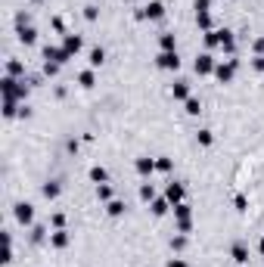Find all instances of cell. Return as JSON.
Returning a JSON list of instances; mask_svg holds the SVG:
<instances>
[{"mask_svg": "<svg viewBox=\"0 0 264 267\" xmlns=\"http://www.w3.org/2000/svg\"><path fill=\"white\" fill-rule=\"evenodd\" d=\"M0 90H4V96H10V100H19V103H25V96H28V84H25V78L19 81V78H10V75H4V81H0Z\"/></svg>", "mask_w": 264, "mask_h": 267, "instance_id": "obj_1", "label": "cell"}, {"mask_svg": "<svg viewBox=\"0 0 264 267\" xmlns=\"http://www.w3.org/2000/svg\"><path fill=\"white\" fill-rule=\"evenodd\" d=\"M174 221H177V230L180 233H190L193 230V208L186 205V202L174 205Z\"/></svg>", "mask_w": 264, "mask_h": 267, "instance_id": "obj_2", "label": "cell"}, {"mask_svg": "<svg viewBox=\"0 0 264 267\" xmlns=\"http://www.w3.org/2000/svg\"><path fill=\"white\" fill-rule=\"evenodd\" d=\"M236 68H239V59L218 62V65H214V78H218L221 84H230V81H233V75H236Z\"/></svg>", "mask_w": 264, "mask_h": 267, "instance_id": "obj_3", "label": "cell"}, {"mask_svg": "<svg viewBox=\"0 0 264 267\" xmlns=\"http://www.w3.org/2000/svg\"><path fill=\"white\" fill-rule=\"evenodd\" d=\"M44 59H47V62H56V65H65V62H68L71 56H68V50H65V47L47 44V47H44Z\"/></svg>", "mask_w": 264, "mask_h": 267, "instance_id": "obj_4", "label": "cell"}, {"mask_svg": "<svg viewBox=\"0 0 264 267\" xmlns=\"http://www.w3.org/2000/svg\"><path fill=\"white\" fill-rule=\"evenodd\" d=\"M13 214H16V221H19L22 227H31V224H34V205H31V202H16Z\"/></svg>", "mask_w": 264, "mask_h": 267, "instance_id": "obj_5", "label": "cell"}, {"mask_svg": "<svg viewBox=\"0 0 264 267\" xmlns=\"http://www.w3.org/2000/svg\"><path fill=\"white\" fill-rule=\"evenodd\" d=\"M165 16V4L162 0H149V4L140 10V19H149V22H159Z\"/></svg>", "mask_w": 264, "mask_h": 267, "instance_id": "obj_6", "label": "cell"}, {"mask_svg": "<svg viewBox=\"0 0 264 267\" xmlns=\"http://www.w3.org/2000/svg\"><path fill=\"white\" fill-rule=\"evenodd\" d=\"M156 65L165 68V71H177V68H180V56H177V50H171V53L162 50V53L156 56Z\"/></svg>", "mask_w": 264, "mask_h": 267, "instance_id": "obj_7", "label": "cell"}, {"mask_svg": "<svg viewBox=\"0 0 264 267\" xmlns=\"http://www.w3.org/2000/svg\"><path fill=\"white\" fill-rule=\"evenodd\" d=\"M183 196H186V189H183V183L171 180V183L165 186V199L171 202V208H174V205H180V202H183Z\"/></svg>", "mask_w": 264, "mask_h": 267, "instance_id": "obj_8", "label": "cell"}, {"mask_svg": "<svg viewBox=\"0 0 264 267\" xmlns=\"http://www.w3.org/2000/svg\"><path fill=\"white\" fill-rule=\"evenodd\" d=\"M214 56L211 53H199L196 56V62H193V68H196V75H214Z\"/></svg>", "mask_w": 264, "mask_h": 267, "instance_id": "obj_9", "label": "cell"}, {"mask_svg": "<svg viewBox=\"0 0 264 267\" xmlns=\"http://www.w3.org/2000/svg\"><path fill=\"white\" fill-rule=\"evenodd\" d=\"M62 47H65L68 56L75 59V56L81 53V47H84V37H81V34H62Z\"/></svg>", "mask_w": 264, "mask_h": 267, "instance_id": "obj_10", "label": "cell"}, {"mask_svg": "<svg viewBox=\"0 0 264 267\" xmlns=\"http://www.w3.org/2000/svg\"><path fill=\"white\" fill-rule=\"evenodd\" d=\"M134 168H137V174H140V177H153V171H156V159L140 156V159L134 162Z\"/></svg>", "mask_w": 264, "mask_h": 267, "instance_id": "obj_11", "label": "cell"}, {"mask_svg": "<svg viewBox=\"0 0 264 267\" xmlns=\"http://www.w3.org/2000/svg\"><path fill=\"white\" fill-rule=\"evenodd\" d=\"M221 50L230 53V56H233V50H236V37H233L230 28H221Z\"/></svg>", "mask_w": 264, "mask_h": 267, "instance_id": "obj_12", "label": "cell"}, {"mask_svg": "<svg viewBox=\"0 0 264 267\" xmlns=\"http://www.w3.org/2000/svg\"><path fill=\"white\" fill-rule=\"evenodd\" d=\"M171 96H174V100H180V103H186V100L193 96V93H190V81H174Z\"/></svg>", "mask_w": 264, "mask_h": 267, "instance_id": "obj_13", "label": "cell"}, {"mask_svg": "<svg viewBox=\"0 0 264 267\" xmlns=\"http://www.w3.org/2000/svg\"><path fill=\"white\" fill-rule=\"evenodd\" d=\"M149 208H153V214H156V217H165V214L171 211V202H168L165 196H156L153 202H149Z\"/></svg>", "mask_w": 264, "mask_h": 267, "instance_id": "obj_14", "label": "cell"}, {"mask_svg": "<svg viewBox=\"0 0 264 267\" xmlns=\"http://www.w3.org/2000/svg\"><path fill=\"white\" fill-rule=\"evenodd\" d=\"M68 242H71V236H68L65 227H62V230H53V233H50V246H53V249H65Z\"/></svg>", "mask_w": 264, "mask_h": 267, "instance_id": "obj_15", "label": "cell"}, {"mask_svg": "<svg viewBox=\"0 0 264 267\" xmlns=\"http://www.w3.org/2000/svg\"><path fill=\"white\" fill-rule=\"evenodd\" d=\"M7 75L10 78H25V62L22 59H7Z\"/></svg>", "mask_w": 264, "mask_h": 267, "instance_id": "obj_16", "label": "cell"}, {"mask_svg": "<svg viewBox=\"0 0 264 267\" xmlns=\"http://www.w3.org/2000/svg\"><path fill=\"white\" fill-rule=\"evenodd\" d=\"M16 34H19V41H22L25 47H31V44L37 41V31H34L31 25H25V28H16Z\"/></svg>", "mask_w": 264, "mask_h": 267, "instance_id": "obj_17", "label": "cell"}, {"mask_svg": "<svg viewBox=\"0 0 264 267\" xmlns=\"http://www.w3.org/2000/svg\"><path fill=\"white\" fill-rule=\"evenodd\" d=\"M230 255H233V261H236V264H246V261H249V246H246V242H233Z\"/></svg>", "mask_w": 264, "mask_h": 267, "instance_id": "obj_18", "label": "cell"}, {"mask_svg": "<svg viewBox=\"0 0 264 267\" xmlns=\"http://www.w3.org/2000/svg\"><path fill=\"white\" fill-rule=\"evenodd\" d=\"M41 193H44V199H59V193H62V186H59L56 180H47V183L41 186Z\"/></svg>", "mask_w": 264, "mask_h": 267, "instance_id": "obj_19", "label": "cell"}, {"mask_svg": "<svg viewBox=\"0 0 264 267\" xmlns=\"http://www.w3.org/2000/svg\"><path fill=\"white\" fill-rule=\"evenodd\" d=\"M159 47H162L165 53H171V50H177V37H174L171 31H165V34L159 37Z\"/></svg>", "mask_w": 264, "mask_h": 267, "instance_id": "obj_20", "label": "cell"}, {"mask_svg": "<svg viewBox=\"0 0 264 267\" xmlns=\"http://www.w3.org/2000/svg\"><path fill=\"white\" fill-rule=\"evenodd\" d=\"M78 84H81V87H87V90H90V87H93V84H97V71H93V68H84V71H81V75H78Z\"/></svg>", "mask_w": 264, "mask_h": 267, "instance_id": "obj_21", "label": "cell"}, {"mask_svg": "<svg viewBox=\"0 0 264 267\" xmlns=\"http://www.w3.org/2000/svg\"><path fill=\"white\" fill-rule=\"evenodd\" d=\"M106 214H109V217H122V214H125V202H122V199L106 202Z\"/></svg>", "mask_w": 264, "mask_h": 267, "instance_id": "obj_22", "label": "cell"}, {"mask_svg": "<svg viewBox=\"0 0 264 267\" xmlns=\"http://www.w3.org/2000/svg\"><path fill=\"white\" fill-rule=\"evenodd\" d=\"M19 109H22V106H19V100L4 96V115H7V118H16V115H19Z\"/></svg>", "mask_w": 264, "mask_h": 267, "instance_id": "obj_23", "label": "cell"}, {"mask_svg": "<svg viewBox=\"0 0 264 267\" xmlns=\"http://www.w3.org/2000/svg\"><path fill=\"white\" fill-rule=\"evenodd\" d=\"M90 180H93V183H109V171H106L103 165H93V168H90Z\"/></svg>", "mask_w": 264, "mask_h": 267, "instance_id": "obj_24", "label": "cell"}, {"mask_svg": "<svg viewBox=\"0 0 264 267\" xmlns=\"http://www.w3.org/2000/svg\"><path fill=\"white\" fill-rule=\"evenodd\" d=\"M103 62H106V50L103 47H93L90 50V68H100Z\"/></svg>", "mask_w": 264, "mask_h": 267, "instance_id": "obj_25", "label": "cell"}, {"mask_svg": "<svg viewBox=\"0 0 264 267\" xmlns=\"http://www.w3.org/2000/svg\"><path fill=\"white\" fill-rule=\"evenodd\" d=\"M4 264H10L13 261V236L10 233H4V258H0Z\"/></svg>", "mask_w": 264, "mask_h": 267, "instance_id": "obj_26", "label": "cell"}, {"mask_svg": "<svg viewBox=\"0 0 264 267\" xmlns=\"http://www.w3.org/2000/svg\"><path fill=\"white\" fill-rule=\"evenodd\" d=\"M140 199H143V202H153V199H156V189H153V183H149V180L140 183Z\"/></svg>", "mask_w": 264, "mask_h": 267, "instance_id": "obj_27", "label": "cell"}, {"mask_svg": "<svg viewBox=\"0 0 264 267\" xmlns=\"http://www.w3.org/2000/svg\"><path fill=\"white\" fill-rule=\"evenodd\" d=\"M183 109H186V115H199V112H202V103H199L196 96H190V100L183 103Z\"/></svg>", "mask_w": 264, "mask_h": 267, "instance_id": "obj_28", "label": "cell"}, {"mask_svg": "<svg viewBox=\"0 0 264 267\" xmlns=\"http://www.w3.org/2000/svg\"><path fill=\"white\" fill-rule=\"evenodd\" d=\"M196 25H199L202 31H214V28H211V13H196Z\"/></svg>", "mask_w": 264, "mask_h": 267, "instance_id": "obj_29", "label": "cell"}, {"mask_svg": "<svg viewBox=\"0 0 264 267\" xmlns=\"http://www.w3.org/2000/svg\"><path fill=\"white\" fill-rule=\"evenodd\" d=\"M196 140H199V146H211L214 143V134L208 128H202V131H196Z\"/></svg>", "mask_w": 264, "mask_h": 267, "instance_id": "obj_30", "label": "cell"}, {"mask_svg": "<svg viewBox=\"0 0 264 267\" xmlns=\"http://www.w3.org/2000/svg\"><path fill=\"white\" fill-rule=\"evenodd\" d=\"M97 199L112 202V186H109V183H97Z\"/></svg>", "mask_w": 264, "mask_h": 267, "instance_id": "obj_31", "label": "cell"}, {"mask_svg": "<svg viewBox=\"0 0 264 267\" xmlns=\"http://www.w3.org/2000/svg\"><path fill=\"white\" fill-rule=\"evenodd\" d=\"M171 168H174V162H171L168 156H159V159H156V171H162V174H168Z\"/></svg>", "mask_w": 264, "mask_h": 267, "instance_id": "obj_32", "label": "cell"}, {"mask_svg": "<svg viewBox=\"0 0 264 267\" xmlns=\"http://www.w3.org/2000/svg\"><path fill=\"white\" fill-rule=\"evenodd\" d=\"M205 47H221V28L218 31H205Z\"/></svg>", "mask_w": 264, "mask_h": 267, "instance_id": "obj_33", "label": "cell"}, {"mask_svg": "<svg viewBox=\"0 0 264 267\" xmlns=\"http://www.w3.org/2000/svg\"><path fill=\"white\" fill-rule=\"evenodd\" d=\"M31 239H34V242H44V239H47V230H44L41 224H34V227H31Z\"/></svg>", "mask_w": 264, "mask_h": 267, "instance_id": "obj_34", "label": "cell"}, {"mask_svg": "<svg viewBox=\"0 0 264 267\" xmlns=\"http://www.w3.org/2000/svg\"><path fill=\"white\" fill-rule=\"evenodd\" d=\"M62 227H65V214L56 211V214H53V230H62Z\"/></svg>", "mask_w": 264, "mask_h": 267, "instance_id": "obj_35", "label": "cell"}, {"mask_svg": "<svg viewBox=\"0 0 264 267\" xmlns=\"http://www.w3.org/2000/svg\"><path fill=\"white\" fill-rule=\"evenodd\" d=\"M97 16H100L97 7H84V19H87V22H97Z\"/></svg>", "mask_w": 264, "mask_h": 267, "instance_id": "obj_36", "label": "cell"}, {"mask_svg": "<svg viewBox=\"0 0 264 267\" xmlns=\"http://www.w3.org/2000/svg\"><path fill=\"white\" fill-rule=\"evenodd\" d=\"M183 246H186V236H174V239H171V249H174V252H183Z\"/></svg>", "mask_w": 264, "mask_h": 267, "instance_id": "obj_37", "label": "cell"}, {"mask_svg": "<svg viewBox=\"0 0 264 267\" xmlns=\"http://www.w3.org/2000/svg\"><path fill=\"white\" fill-rule=\"evenodd\" d=\"M25 25H31L28 22V13H16V28H25Z\"/></svg>", "mask_w": 264, "mask_h": 267, "instance_id": "obj_38", "label": "cell"}, {"mask_svg": "<svg viewBox=\"0 0 264 267\" xmlns=\"http://www.w3.org/2000/svg\"><path fill=\"white\" fill-rule=\"evenodd\" d=\"M208 4H211V0H196L193 10H196V13H208Z\"/></svg>", "mask_w": 264, "mask_h": 267, "instance_id": "obj_39", "label": "cell"}, {"mask_svg": "<svg viewBox=\"0 0 264 267\" xmlns=\"http://www.w3.org/2000/svg\"><path fill=\"white\" fill-rule=\"evenodd\" d=\"M56 71H59V65H56V62H44V75H50V78H53Z\"/></svg>", "mask_w": 264, "mask_h": 267, "instance_id": "obj_40", "label": "cell"}, {"mask_svg": "<svg viewBox=\"0 0 264 267\" xmlns=\"http://www.w3.org/2000/svg\"><path fill=\"white\" fill-rule=\"evenodd\" d=\"M252 47H255V56H264V37H258Z\"/></svg>", "mask_w": 264, "mask_h": 267, "instance_id": "obj_41", "label": "cell"}, {"mask_svg": "<svg viewBox=\"0 0 264 267\" xmlns=\"http://www.w3.org/2000/svg\"><path fill=\"white\" fill-rule=\"evenodd\" d=\"M252 68H255V71H264V56H255V59H252Z\"/></svg>", "mask_w": 264, "mask_h": 267, "instance_id": "obj_42", "label": "cell"}, {"mask_svg": "<svg viewBox=\"0 0 264 267\" xmlns=\"http://www.w3.org/2000/svg\"><path fill=\"white\" fill-rule=\"evenodd\" d=\"M168 267H190V264H186L183 258H171V261H168Z\"/></svg>", "mask_w": 264, "mask_h": 267, "instance_id": "obj_43", "label": "cell"}, {"mask_svg": "<svg viewBox=\"0 0 264 267\" xmlns=\"http://www.w3.org/2000/svg\"><path fill=\"white\" fill-rule=\"evenodd\" d=\"M258 252L264 255V233H261V242H258Z\"/></svg>", "mask_w": 264, "mask_h": 267, "instance_id": "obj_44", "label": "cell"}, {"mask_svg": "<svg viewBox=\"0 0 264 267\" xmlns=\"http://www.w3.org/2000/svg\"><path fill=\"white\" fill-rule=\"evenodd\" d=\"M34 4H41V0H34Z\"/></svg>", "mask_w": 264, "mask_h": 267, "instance_id": "obj_45", "label": "cell"}]
</instances>
